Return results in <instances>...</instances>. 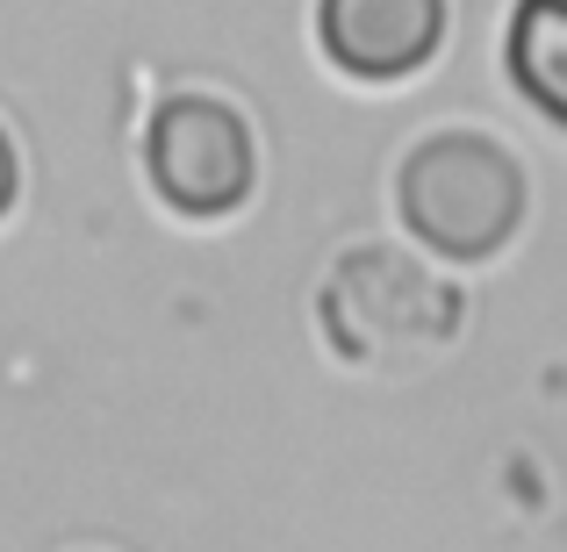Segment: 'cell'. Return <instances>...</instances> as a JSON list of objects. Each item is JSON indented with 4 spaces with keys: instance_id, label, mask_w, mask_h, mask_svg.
<instances>
[{
    "instance_id": "1",
    "label": "cell",
    "mask_w": 567,
    "mask_h": 552,
    "mask_svg": "<svg viewBox=\"0 0 567 552\" xmlns=\"http://www.w3.org/2000/svg\"><path fill=\"white\" fill-rule=\"evenodd\" d=\"M395 208L410 237L445 265H482L525 222V173L496 137L445 129L424 137L395 173Z\"/></svg>"
},
{
    "instance_id": "2",
    "label": "cell",
    "mask_w": 567,
    "mask_h": 552,
    "mask_svg": "<svg viewBox=\"0 0 567 552\" xmlns=\"http://www.w3.org/2000/svg\"><path fill=\"white\" fill-rule=\"evenodd\" d=\"M323 323H331V345L346 360L388 366L445 345L460 323V294L395 251H352L323 288Z\"/></svg>"
},
{
    "instance_id": "3",
    "label": "cell",
    "mask_w": 567,
    "mask_h": 552,
    "mask_svg": "<svg viewBox=\"0 0 567 552\" xmlns=\"http://www.w3.org/2000/svg\"><path fill=\"white\" fill-rule=\"evenodd\" d=\"M144 166L181 216H223L251 194V129L216 94H173L152 115Z\"/></svg>"
},
{
    "instance_id": "4",
    "label": "cell",
    "mask_w": 567,
    "mask_h": 552,
    "mask_svg": "<svg viewBox=\"0 0 567 552\" xmlns=\"http://www.w3.org/2000/svg\"><path fill=\"white\" fill-rule=\"evenodd\" d=\"M317 37L352 80H410L445 43V0H317Z\"/></svg>"
},
{
    "instance_id": "5",
    "label": "cell",
    "mask_w": 567,
    "mask_h": 552,
    "mask_svg": "<svg viewBox=\"0 0 567 552\" xmlns=\"http://www.w3.org/2000/svg\"><path fill=\"white\" fill-rule=\"evenodd\" d=\"M511 80L539 115L567 123V0H517L511 14Z\"/></svg>"
},
{
    "instance_id": "6",
    "label": "cell",
    "mask_w": 567,
    "mask_h": 552,
    "mask_svg": "<svg viewBox=\"0 0 567 552\" xmlns=\"http://www.w3.org/2000/svg\"><path fill=\"white\" fill-rule=\"evenodd\" d=\"M8 201H14V144L0 129V216H8Z\"/></svg>"
}]
</instances>
